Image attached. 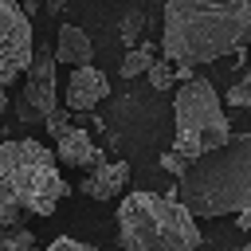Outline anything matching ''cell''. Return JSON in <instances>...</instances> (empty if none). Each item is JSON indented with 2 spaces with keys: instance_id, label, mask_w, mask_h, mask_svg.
Wrapping results in <instances>:
<instances>
[{
  "instance_id": "6da1fadb",
  "label": "cell",
  "mask_w": 251,
  "mask_h": 251,
  "mask_svg": "<svg viewBox=\"0 0 251 251\" xmlns=\"http://www.w3.org/2000/svg\"><path fill=\"white\" fill-rule=\"evenodd\" d=\"M251 43V0H165V59L200 67Z\"/></svg>"
},
{
  "instance_id": "7a4b0ae2",
  "label": "cell",
  "mask_w": 251,
  "mask_h": 251,
  "mask_svg": "<svg viewBox=\"0 0 251 251\" xmlns=\"http://www.w3.org/2000/svg\"><path fill=\"white\" fill-rule=\"evenodd\" d=\"M176 200L196 220L251 212V133H231L220 149L192 157L176 176Z\"/></svg>"
},
{
  "instance_id": "3957f363",
  "label": "cell",
  "mask_w": 251,
  "mask_h": 251,
  "mask_svg": "<svg viewBox=\"0 0 251 251\" xmlns=\"http://www.w3.org/2000/svg\"><path fill=\"white\" fill-rule=\"evenodd\" d=\"M71 192L55 153L43 141L20 137L0 145V224H24V216H51Z\"/></svg>"
},
{
  "instance_id": "277c9868",
  "label": "cell",
  "mask_w": 251,
  "mask_h": 251,
  "mask_svg": "<svg viewBox=\"0 0 251 251\" xmlns=\"http://www.w3.org/2000/svg\"><path fill=\"white\" fill-rule=\"evenodd\" d=\"M200 239L196 216L176 196L126 192L118 200V243L126 251H196Z\"/></svg>"
},
{
  "instance_id": "5b68a950",
  "label": "cell",
  "mask_w": 251,
  "mask_h": 251,
  "mask_svg": "<svg viewBox=\"0 0 251 251\" xmlns=\"http://www.w3.org/2000/svg\"><path fill=\"white\" fill-rule=\"evenodd\" d=\"M173 114H176V137H173V149L180 157H200L208 149H220L227 137H231V126H227V114L220 106V94L216 86L204 78V75H192L176 86V98H173Z\"/></svg>"
},
{
  "instance_id": "8992f818",
  "label": "cell",
  "mask_w": 251,
  "mask_h": 251,
  "mask_svg": "<svg viewBox=\"0 0 251 251\" xmlns=\"http://www.w3.org/2000/svg\"><path fill=\"white\" fill-rule=\"evenodd\" d=\"M31 55V16L24 12V0H0V86H12L20 75H27Z\"/></svg>"
},
{
  "instance_id": "52a82bcc",
  "label": "cell",
  "mask_w": 251,
  "mask_h": 251,
  "mask_svg": "<svg viewBox=\"0 0 251 251\" xmlns=\"http://www.w3.org/2000/svg\"><path fill=\"white\" fill-rule=\"evenodd\" d=\"M55 51H35L31 67L24 75V94L16 102L20 122H47V114L59 110V90H55Z\"/></svg>"
},
{
  "instance_id": "ba28073f",
  "label": "cell",
  "mask_w": 251,
  "mask_h": 251,
  "mask_svg": "<svg viewBox=\"0 0 251 251\" xmlns=\"http://www.w3.org/2000/svg\"><path fill=\"white\" fill-rule=\"evenodd\" d=\"M106 94H110V78L94 63H82V67L71 71V78H67V110H78V114L94 110Z\"/></svg>"
},
{
  "instance_id": "9c48e42d",
  "label": "cell",
  "mask_w": 251,
  "mask_h": 251,
  "mask_svg": "<svg viewBox=\"0 0 251 251\" xmlns=\"http://www.w3.org/2000/svg\"><path fill=\"white\" fill-rule=\"evenodd\" d=\"M55 157H59L63 165H75V169H94V165L106 161L102 149L94 145V137H90L82 126H67V129L55 137Z\"/></svg>"
},
{
  "instance_id": "30bf717a",
  "label": "cell",
  "mask_w": 251,
  "mask_h": 251,
  "mask_svg": "<svg viewBox=\"0 0 251 251\" xmlns=\"http://www.w3.org/2000/svg\"><path fill=\"white\" fill-rule=\"evenodd\" d=\"M126 184H129V165L126 161H102V165H94L86 173V180L78 188L90 200H118L126 192Z\"/></svg>"
},
{
  "instance_id": "8fae6325",
  "label": "cell",
  "mask_w": 251,
  "mask_h": 251,
  "mask_svg": "<svg viewBox=\"0 0 251 251\" xmlns=\"http://www.w3.org/2000/svg\"><path fill=\"white\" fill-rule=\"evenodd\" d=\"M55 59L67 63V67H82V63H90V59H94V43H90V35H86L82 27H75V24H63L59 35H55Z\"/></svg>"
},
{
  "instance_id": "7c38bea8",
  "label": "cell",
  "mask_w": 251,
  "mask_h": 251,
  "mask_svg": "<svg viewBox=\"0 0 251 251\" xmlns=\"http://www.w3.org/2000/svg\"><path fill=\"white\" fill-rule=\"evenodd\" d=\"M0 251H35V231L24 224H0Z\"/></svg>"
},
{
  "instance_id": "4fadbf2b",
  "label": "cell",
  "mask_w": 251,
  "mask_h": 251,
  "mask_svg": "<svg viewBox=\"0 0 251 251\" xmlns=\"http://www.w3.org/2000/svg\"><path fill=\"white\" fill-rule=\"evenodd\" d=\"M153 67V47H145V43H133L129 51H126V59H122V75L126 78H137V75H145Z\"/></svg>"
},
{
  "instance_id": "5bb4252c",
  "label": "cell",
  "mask_w": 251,
  "mask_h": 251,
  "mask_svg": "<svg viewBox=\"0 0 251 251\" xmlns=\"http://www.w3.org/2000/svg\"><path fill=\"white\" fill-rule=\"evenodd\" d=\"M145 78H149V86H153V90H169L173 82H180V78H176V63H173V59H161V63L153 59V67L145 71Z\"/></svg>"
},
{
  "instance_id": "9a60e30c",
  "label": "cell",
  "mask_w": 251,
  "mask_h": 251,
  "mask_svg": "<svg viewBox=\"0 0 251 251\" xmlns=\"http://www.w3.org/2000/svg\"><path fill=\"white\" fill-rule=\"evenodd\" d=\"M224 106H235V110H247V106H251V78H247V75H243V82L227 86V94H224Z\"/></svg>"
},
{
  "instance_id": "2e32d148",
  "label": "cell",
  "mask_w": 251,
  "mask_h": 251,
  "mask_svg": "<svg viewBox=\"0 0 251 251\" xmlns=\"http://www.w3.org/2000/svg\"><path fill=\"white\" fill-rule=\"evenodd\" d=\"M141 27H145V12H129L126 20H122V39L133 47V43H141Z\"/></svg>"
},
{
  "instance_id": "e0dca14e",
  "label": "cell",
  "mask_w": 251,
  "mask_h": 251,
  "mask_svg": "<svg viewBox=\"0 0 251 251\" xmlns=\"http://www.w3.org/2000/svg\"><path fill=\"white\" fill-rule=\"evenodd\" d=\"M157 165H161L169 176H180V173L188 169V157H180L176 149H169V153H161V161H157Z\"/></svg>"
},
{
  "instance_id": "ac0fdd59",
  "label": "cell",
  "mask_w": 251,
  "mask_h": 251,
  "mask_svg": "<svg viewBox=\"0 0 251 251\" xmlns=\"http://www.w3.org/2000/svg\"><path fill=\"white\" fill-rule=\"evenodd\" d=\"M43 251H98V247H90V243H82V239H71V235H59V239H51Z\"/></svg>"
},
{
  "instance_id": "d6986e66",
  "label": "cell",
  "mask_w": 251,
  "mask_h": 251,
  "mask_svg": "<svg viewBox=\"0 0 251 251\" xmlns=\"http://www.w3.org/2000/svg\"><path fill=\"white\" fill-rule=\"evenodd\" d=\"M43 126H47V133H51V137H59V133L71 126V118H67V114H63V106H59L55 114H47V122H43Z\"/></svg>"
},
{
  "instance_id": "ffe728a7",
  "label": "cell",
  "mask_w": 251,
  "mask_h": 251,
  "mask_svg": "<svg viewBox=\"0 0 251 251\" xmlns=\"http://www.w3.org/2000/svg\"><path fill=\"white\" fill-rule=\"evenodd\" d=\"M4 90H8V86H0V114H4V110H8V106H12V102H8V94H4Z\"/></svg>"
},
{
  "instance_id": "44dd1931",
  "label": "cell",
  "mask_w": 251,
  "mask_h": 251,
  "mask_svg": "<svg viewBox=\"0 0 251 251\" xmlns=\"http://www.w3.org/2000/svg\"><path fill=\"white\" fill-rule=\"evenodd\" d=\"M35 8H39V0H24V12H27V16H31Z\"/></svg>"
},
{
  "instance_id": "7402d4cb",
  "label": "cell",
  "mask_w": 251,
  "mask_h": 251,
  "mask_svg": "<svg viewBox=\"0 0 251 251\" xmlns=\"http://www.w3.org/2000/svg\"><path fill=\"white\" fill-rule=\"evenodd\" d=\"M239 251H251V247H239Z\"/></svg>"
}]
</instances>
